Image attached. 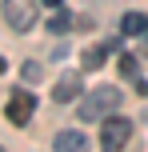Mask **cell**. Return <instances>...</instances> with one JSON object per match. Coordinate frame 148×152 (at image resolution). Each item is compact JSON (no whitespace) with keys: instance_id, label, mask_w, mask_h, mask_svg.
Returning <instances> with one entry per match:
<instances>
[{"instance_id":"11","label":"cell","mask_w":148,"mask_h":152,"mask_svg":"<svg viewBox=\"0 0 148 152\" xmlns=\"http://www.w3.org/2000/svg\"><path fill=\"white\" fill-rule=\"evenodd\" d=\"M120 72H124V76H132V80H136V60H132V56H120Z\"/></svg>"},{"instance_id":"5","label":"cell","mask_w":148,"mask_h":152,"mask_svg":"<svg viewBox=\"0 0 148 152\" xmlns=\"http://www.w3.org/2000/svg\"><path fill=\"white\" fill-rule=\"evenodd\" d=\"M80 96V76L76 72H64L60 80H56V88H52V100L56 104H68V100H76Z\"/></svg>"},{"instance_id":"9","label":"cell","mask_w":148,"mask_h":152,"mask_svg":"<svg viewBox=\"0 0 148 152\" xmlns=\"http://www.w3.org/2000/svg\"><path fill=\"white\" fill-rule=\"evenodd\" d=\"M104 60H108V48H104V44H96V48H84V52H80V68H84V72H96Z\"/></svg>"},{"instance_id":"12","label":"cell","mask_w":148,"mask_h":152,"mask_svg":"<svg viewBox=\"0 0 148 152\" xmlns=\"http://www.w3.org/2000/svg\"><path fill=\"white\" fill-rule=\"evenodd\" d=\"M140 56H148V32H144V44H140Z\"/></svg>"},{"instance_id":"10","label":"cell","mask_w":148,"mask_h":152,"mask_svg":"<svg viewBox=\"0 0 148 152\" xmlns=\"http://www.w3.org/2000/svg\"><path fill=\"white\" fill-rule=\"evenodd\" d=\"M20 76H24L28 84H36V80H40V64H36V60H28V64L20 68Z\"/></svg>"},{"instance_id":"6","label":"cell","mask_w":148,"mask_h":152,"mask_svg":"<svg viewBox=\"0 0 148 152\" xmlns=\"http://www.w3.org/2000/svg\"><path fill=\"white\" fill-rule=\"evenodd\" d=\"M76 20L80 16H72L68 8H52V16H48V32H52V36H60V32H68V28H76Z\"/></svg>"},{"instance_id":"7","label":"cell","mask_w":148,"mask_h":152,"mask_svg":"<svg viewBox=\"0 0 148 152\" xmlns=\"http://www.w3.org/2000/svg\"><path fill=\"white\" fill-rule=\"evenodd\" d=\"M120 32H128V36H144V32H148V16H144V12H124V16H120Z\"/></svg>"},{"instance_id":"4","label":"cell","mask_w":148,"mask_h":152,"mask_svg":"<svg viewBox=\"0 0 148 152\" xmlns=\"http://www.w3.org/2000/svg\"><path fill=\"white\" fill-rule=\"evenodd\" d=\"M32 112H36V96H32V92H24V88H16L12 96H8V108H4V116L16 124V128H24V124L32 120Z\"/></svg>"},{"instance_id":"2","label":"cell","mask_w":148,"mask_h":152,"mask_svg":"<svg viewBox=\"0 0 148 152\" xmlns=\"http://www.w3.org/2000/svg\"><path fill=\"white\" fill-rule=\"evenodd\" d=\"M4 20L12 32H28L32 24H36V0H4Z\"/></svg>"},{"instance_id":"1","label":"cell","mask_w":148,"mask_h":152,"mask_svg":"<svg viewBox=\"0 0 148 152\" xmlns=\"http://www.w3.org/2000/svg\"><path fill=\"white\" fill-rule=\"evenodd\" d=\"M120 108V88H112V84H100V88H92L88 92V100L80 104V120H100V116H108V112H116Z\"/></svg>"},{"instance_id":"3","label":"cell","mask_w":148,"mask_h":152,"mask_svg":"<svg viewBox=\"0 0 148 152\" xmlns=\"http://www.w3.org/2000/svg\"><path fill=\"white\" fill-rule=\"evenodd\" d=\"M132 136V120L128 116H104L100 124V148H124Z\"/></svg>"},{"instance_id":"8","label":"cell","mask_w":148,"mask_h":152,"mask_svg":"<svg viewBox=\"0 0 148 152\" xmlns=\"http://www.w3.org/2000/svg\"><path fill=\"white\" fill-rule=\"evenodd\" d=\"M52 148H60V152H80V148H88V140L80 136V132H56V140H52Z\"/></svg>"},{"instance_id":"14","label":"cell","mask_w":148,"mask_h":152,"mask_svg":"<svg viewBox=\"0 0 148 152\" xmlns=\"http://www.w3.org/2000/svg\"><path fill=\"white\" fill-rule=\"evenodd\" d=\"M4 68H8V64H4V56H0V72H4Z\"/></svg>"},{"instance_id":"13","label":"cell","mask_w":148,"mask_h":152,"mask_svg":"<svg viewBox=\"0 0 148 152\" xmlns=\"http://www.w3.org/2000/svg\"><path fill=\"white\" fill-rule=\"evenodd\" d=\"M44 4H48V8H60V4H64V0H44Z\"/></svg>"}]
</instances>
